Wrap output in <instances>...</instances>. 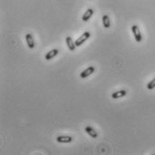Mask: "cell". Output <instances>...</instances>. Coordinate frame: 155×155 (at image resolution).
I'll use <instances>...</instances> for the list:
<instances>
[{
  "mask_svg": "<svg viewBox=\"0 0 155 155\" xmlns=\"http://www.w3.org/2000/svg\"><path fill=\"white\" fill-rule=\"evenodd\" d=\"M89 37H90V33H89V32H85L84 33H83L82 35H80V36L76 40V41H75L76 46L80 47V45H82L83 43H84Z\"/></svg>",
  "mask_w": 155,
  "mask_h": 155,
  "instance_id": "1",
  "label": "cell"
},
{
  "mask_svg": "<svg viewBox=\"0 0 155 155\" xmlns=\"http://www.w3.org/2000/svg\"><path fill=\"white\" fill-rule=\"evenodd\" d=\"M132 32H133V34H134L135 41H137V43H140V41H142V33L140 32L139 27L137 25H133L132 26Z\"/></svg>",
  "mask_w": 155,
  "mask_h": 155,
  "instance_id": "2",
  "label": "cell"
},
{
  "mask_svg": "<svg viewBox=\"0 0 155 155\" xmlns=\"http://www.w3.org/2000/svg\"><path fill=\"white\" fill-rule=\"evenodd\" d=\"M94 71H95V67L89 66V67H88L85 70H83L82 72L80 73V78H81V79H85V78H88V76H90L91 74H93Z\"/></svg>",
  "mask_w": 155,
  "mask_h": 155,
  "instance_id": "3",
  "label": "cell"
},
{
  "mask_svg": "<svg viewBox=\"0 0 155 155\" xmlns=\"http://www.w3.org/2000/svg\"><path fill=\"white\" fill-rule=\"evenodd\" d=\"M56 141L58 142H61V144H69V142H71L73 141V138L71 136L61 135V136H58L56 138Z\"/></svg>",
  "mask_w": 155,
  "mask_h": 155,
  "instance_id": "4",
  "label": "cell"
},
{
  "mask_svg": "<svg viewBox=\"0 0 155 155\" xmlns=\"http://www.w3.org/2000/svg\"><path fill=\"white\" fill-rule=\"evenodd\" d=\"M25 40H26V43H27V45L30 49H33L34 48V40L33 38V35L31 33H27L25 35Z\"/></svg>",
  "mask_w": 155,
  "mask_h": 155,
  "instance_id": "5",
  "label": "cell"
},
{
  "mask_svg": "<svg viewBox=\"0 0 155 155\" xmlns=\"http://www.w3.org/2000/svg\"><path fill=\"white\" fill-rule=\"evenodd\" d=\"M93 14H94V10L91 9V8H88V9L86 11V13L83 15V16H82V21H83V22H88L89 19H90V17L93 15Z\"/></svg>",
  "mask_w": 155,
  "mask_h": 155,
  "instance_id": "6",
  "label": "cell"
},
{
  "mask_svg": "<svg viewBox=\"0 0 155 155\" xmlns=\"http://www.w3.org/2000/svg\"><path fill=\"white\" fill-rule=\"evenodd\" d=\"M58 54H59V50L53 49V50L50 51L45 55V59H47V61H50V59H53L54 57H56Z\"/></svg>",
  "mask_w": 155,
  "mask_h": 155,
  "instance_id": "7",
  "label": "cell"
},
{
  "mask_svg": "<svg viewBox=\"0 0 155 155\" xmlns=\"http://www.w3.org/2000/svg\"><path fill=\"white\" fill-rule=\"evenodd\" d=\"M66 43H67V45H68V47H69V51H75V49H76V47H77V46H76L75 43L73 41V40L71 39V37L68 36V37L66 38Z\"/></svg>",
  "mask_w": 155,
  "mask_h": 155,
  "instance_id": "8",
  "label": "cell"
},
{
  "mask_svg": "<svg viewBox=\"0 0 155 155\" xmlns=\"http://www.w3.org/2000/svg\"><path fill=\"white\" fill-rule=\"evenodd\" d=\"M85 132L88 134V135H90L92 138H97L98 137V133L95 131L92 127H90V126H87L86 128H85Z\"/></svg>",
  "mask_w": 155,
  "mask_h": 155,
  "instance_id": "9",
  "label": "cell"
},
{
  "mask_svg": "<svg viewBox=\"0 0 155 155\" xmlns=\"http://www.w3.org/2000/svg\"><path fill=\"white\" fill-rule=\"evenodd\" d=\"M126 95V91L124 90V89H122V90H119V91H116L115 93L112 94V98H123Z\"/></svg>",
  "mask_w": 155,
  "mask_h": 155,
  "instance_id": "10",
  "label": "cell"
},
{
  "mask_svg": "<svg viewBox=\"0 0 155 155\" xmlns=\"http://www.w3.org/2000/svg\"><path fill=\"white\" fill-rule=\"evenodd\" d=\"M102 22H103V25H104V27L105 28H109L110 27V19H109V16L107 15H103L102 17Z\"/></svg>",
  "mask_w": 155,
  "mask_h": 155,
  "instance_id": "11",
  "label": "cell"
},
{
  "mask_svg": "<svg viewBox=\"0 0 155 155\" xmlns=\"http://www.w3.org/2000/svg\"><path fill=\"white\" fill-rule=\"evenodd\" d=\"M155 88V78L152 80L148 83V85H147V88L149 89V90H152V89H153Z\"/></svg>",
  "mask_w": 155,
  "mask_h": 155,
  "instance_id": "12",
  "label": "cell"
}]
</instances>
